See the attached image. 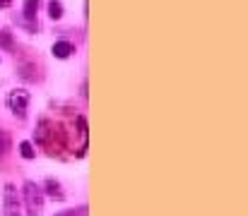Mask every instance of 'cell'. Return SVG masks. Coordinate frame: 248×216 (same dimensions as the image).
<instances>
[{"label": "cell", "instance_id": "cell-5", "mask_svg": "<svg viewBox=\"0 0 248 216\" xmlns=\"http://www.w3.org/2000/svg\"><path fill=\"white\" fill-rule=\"evenodd\" d=\"M36 12H39V0H24V17L34 19Z\"/></svg>", "mask_w": 248, "mask_h": 216}, {"label": "cell", "instance_id": "cell-1", "mask_svg": "<svg viewBox=\"0 0 248 216\" xmlns=\"http://www.w3.org/2000/svg\"><path fill=\"white\" fill-rule=\"evenodd\" d=\"M24 204H27V209H29V216L41 214L44 195H41V187H39V185H34V183H24Z\"/></svg>", "mask_w": 248, "mask_h": 216}, {"label": "cell", "instance_id": "cell-11", "mask_svg": "<svg viewBox=\"0 0 248 216\" xmlns=\"http://www.w3.org/2000/svg\"><path fill=\"white\" fill-rule=\"evenodd\" d=\"M0 46H2V48H12V36H10V31H0Z\"/></svg>", "mask_w": 248, "mask_h": 216}, {"label": "cell", "instance_id": "cell-12", "mask_svg": "<svg viewBox=\"0 0 248 216\" xmlns=\"http://www.w3.org/2000/svg\"><path fill=\"white\" fill-rule=\"evenodd\" d=\"M78 125H80V135H82V140H87V120H84V118H78Z\"/></svg>", "mask_w": 248, "mask_h": 216}, {"label": "cell", "instance_id": "cell-10", "mask_svg": "<svg viewBox=\"0 0 248 216\" xmlns=\"http://www.w3.org/2000/svg\"><path fill=\"white\" fill-rule=\"evenodd\" d=\"M31 72H34L31 65H19V77H22V79H34L36 74H31Z\"/></svg>", "mask_w": 248, "mask_h": 216}, {"label": "cell", "instance_id": "cell-9", "mask_svg": "<svg viewBox=\"0 0 248 216\" xmlns=\"http://www.w3.org/2000/svg\"><path fill=\"white\" fill-rule=\"evenodd\" d=\"M19 154H22L24 158H34V154H36V151H34V146H31L29 142H22L19 144Z\"/></svg>", "mask_w": 248, "mask_h": 216}, {"label": "cell", "instance_id": "cell-7", "mask_svg": "<svg viewBox=\"0 0 248 216\" xmlns=\"http://www.w3.org/2000/svg\"><path fill=\"white\" fill-rule=\"evenodd\" d=\"M10 146H12V140H10V135L0 130V156H5V154L10 151Z\"/></svg>", "mask_w": 248, "mask_h": 216}, {"label": "cell", "instance_id": "cell-8", "mask_svg": "<svg viewBox=\"0 0 248 216\" xmlns=\"http://www.w3.org/2000/svg\"><path fill=\"white\" fill-rule=\"evenodd\" d=\"M46 192H48L51 197H58V200H63L61 185H58V183H53V180H48V183H46Z\"/></svg>", "mask_w": 248, "mask_h": 216}, {"label": "cell", "instance_id": "cell-4", "mask_svg": "<svg viewBox=\"0 0 248 216\" xmlns=\"http://www.w3.org/2000/svg\"><path fill=\"white\" fill-rule=\"evenodd\" d=\"M75 53V46L70 43V41H56L53 43V56L56 58H68V56H73Z\"/></svg>", "mask_w": 248, "mask_h": 216}, {"label": "cell", "instance_id": "cell-3", "mask_svg": "<svg viewBox=\"0 0 248 216\" xmlns=\"http://www.w3.org/2000/svg\"><path fill=\"white\" fill-rule=\"evenodd\" d=\"M5 216H22V200L15 185H5Z\"/></svg>", "mask_w": 248, "mask_h": 216}, {"label": "cell", "instance_id": "cell-2", "mask_svg": "<svg viewBox=\"0 0 248 216\" xmlns=\"http://www.w3.org/2000/svg\"><path fill=\"white\" fill-rule=\"evenodd\" d=\"M27 103H29V94H27V91H22V89L10 91V96H7V106H10V111H12L17 118H24V113H27Z\"/></svg>", "mask_w": 248, "mask_h": 216}, {"label": "cell", "instance_id": "cell-6", "mask_svg": "<svg viewBox=\"0 0 248 216\" xmlns=\"http://www.w3.org/2000/svg\"><path fill=\"white\" fill-rule=\"evenodd\" d=\"M48 14H51V19H61L63 17V5L58 0H51L48 2Z\"/></svg>", "mask_w": 248, "mask_h": 216}, {"label": "cell", "instance_id": "cell-13", "mask_svg": "<svg viewBox=\"0 0 248 216\" xmlns=\"http://www.w3.org/2000/svg\"><path fill=\"white\" fill-rule=\"evenodd\" d=\"M80 212H75V209H70V212H61V214H56V216H78Z\"/></svg>", "mask_w": 248, "mask_h": 216}]
</instances>
